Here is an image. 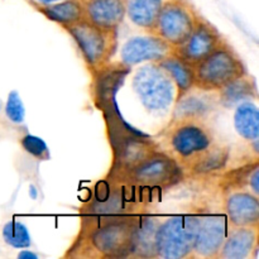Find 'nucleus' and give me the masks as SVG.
Wrapping results in <instances>:
<instances>
[{
  "label": "nucleus",
  "mask_w": 259,
  "mask_h": 259,
  "mask_svg": "<svg viewBox=\"0 0 259 259\" xmlns=\"http://www.w3.org/2000/svg\"><path fill=\"white\" fill-rule=\"evenodd\" d=\"M205 116H174L162 132V147L184 169L185 175L217 143Z\"/></svg>",
  "instance_id": "f257e3e1"
},
{
  "label": "nucleus",
  "mask_w": 259,
  "mask_h": 259,
  "mask_svg": "<svg viewBox=\"0 0 259 259\" xmlns=\"http://www.w3.org/2000/svg\"><path fill=\"white\" fill-rule=\"evenodd\" d=\"M194 89L204 93L222 91L229 83L248 75L239 53L227 39L207 57L194 66Z\"/></svg>",
  "instance_id": "f03ea898"
},
{
  "label": "nucleus",
  "mask_w": 259,
  "mask_h": 259,
  "mask_svg": "<svg viewBox=\"0 0 259 259\" xmlns=\"http://www.w3.org/2000/svg\"><path fill=\"white\" fill-rule=\"evenodd\" d=\"M72 37L88 66L99 71L105 67L116 51L118 30L93 24L85 18L63 28Z\"/></svg>",
  "instance_id": "7ed1b4c3"
},
{
  "label": "nucleus",
  "mask_w": 259,
  "mask_h": 259,
  "mask_svg": "<svg viewBox=\"0 0 259 259\" xmlns=\"http://www.w3.org/2000/svg\"><path fill=\"white\" fill-rule=\"evenodd\" d=\"M197 224V214L176 215L159 222L154 237L157 258H192Z\"/></svg>",
  "instance_id": "20e7f679"
},
{
  "label": "nucleus",
  "mask_w": 259,
  "mask_h": 259,
  "mask_svg": "<svg viewBox=\"0 0 259 259\" xmlns=\"http://www.w3.org/2000/svg\"><path fill=\"white\" fill-rule=\"evenodd\" d=\"M133 89L144 108L151 113L167 111L176 95L174 81L157 62H149L136 71Z\"/></svg>",
  "instance_id": "39448f33"
},
{
  "label": "nucleus",
  "mask_w": 259,
  "mask_h": 259,
  "mask_svg": "<svg viewBox=\"0 0 259 259\" xmlns=\"http://www.w3.org/2000/svg\"><path fill=\"white\" fill-rule=\"evenodd\" d=\"M200 17L201 14L190 0H167L149 33L175 48L189 37Z\"/></svg>",
  "instance_id": "423d86ee"
},
{
  "label": "nucleus",
  "mask_w": 259,
  "mask_h": 259,
  "mask_svg": "<svg viewBox=\"0 0 259 259\" xmlns=\"http://www.w3.org/2000/svg\"><path fill=\"white\" fill-rule=\"evenodd\" d=\"M126 179L144 189H169L185 179L182 167L163 149H157L126 172Z\"/></svg>",
  "instance_id": "0eeeda50"
},
{
  "label": "nucleus",
  "mask_w": 259,
  "mask_h": 259,
  "mask_svg": "<svg viewBox=\"0 0 259 259\" xmlns=\"http://www.w3.org/2000/svg\"><path fill=\"white\" fill-rule=\"evenodd\" d=\"M137 222L134 219L113 220L96 229L91 235L94 249L101 257H131Z\"/></svg>",
  "instance_id": "6e6552de"
},
{
  "label": "nucleus",
  "mask_w": 259,
  "mask_h": 259,
  "mask_svg": "<svg viewBox=\"0 0 259 259\" xmlns=\"http://www.w3.org/2000/svg\"><path fill=\"white\" fill-rule=\"evenodd\" d=\"M224 40L225 38L214 24L200 17L194 30L181 45L172 50V53L189 65L195 66L214 52Z\"/></svg>",
  "instance_id": "1a4fd4ad"
},
{
  "label": "nucleus",
  "mask_w": 259,
  "mask_h": 259,
  "mask_svg": "<svg viewBox=\"0 0 259 259\" xmlns=\"http://www.w3.org/2000/svg\"><path fill=\"white\" fill-rule=\"evenodd\" d=\"M229 228L225 214H199L192 258H218Z\"/></svg>",
  "instance_id": "9d476101"
},
{
  "label": "nucleus",
  "mask_w": 259,
  "mask_h": 259,
  "mask_svg": "<svg viewBox=\"0 0 259 259\" xmlns=\"http://www.w3.org/2000/svg\"><path fill=\"white\" fill-rule=\"evenodd\" d=\"M174 48L157 35H134L129 38L120 51L124 65H138L142 62H158L172 53Z\"/></svg>",
  "instance_id": "9b49d317"
},
{
  "label": "nucleus",
  "mask_w": 259,
  "mask_h": 259,
  "mask_svg": "<svg viewBox=\"0 0 259 259\" xmlns=\"http://www.w3.org/2000/svg\"><path fill=\"white\" fill-rule=\"evenodd\" d=\"M224 214L230 227H259V200L248 190H230L224 199Z\"/></svg>",
  "instance_id": "f8f14e48"
},
{
  "label": "nucleus",
  "mask_w": 259,
  "mask_h": 259,
  "mask_svg": "<svg viewBox=\"0 0 259 259\" xmlns=\"http://www.w3.org/2000/svg\"><path fill=\"white\" fill-rule=\"evenodd\" d=\"M258 227H230L222 245L219 259H247L257 257Z\"/></svg>",
  "instance_id": "ddd939ff"
},
{
  "label": "nucleus",
  "mask_w": 259,
  "mask_h": 259,
  "mask_svg": "<svg viewBox=\"0 0 259 259\" xmlns=\"http://www.w3.org/2000/svg\"><path fill=\"white\" fill-rule=\"evenodd\" d=\"M83 18L106 29H116L125 18V0H82Z\"/></svg>",
  "instance_id": "4468645a"
},
{
  "label": "nucleus",
  "mask_w": 259,
  "mask_h": 259,
  "mask_svg": "<svg viewBox=\"0 0 259 259\" xmlns=\"http://www.w3.org/2000/svg\"><path fill=\"white\" fill-rule=\"evenodd\" d=\"M157 63L168 73L171 80L174 81L176 88V103L194 89V66L189 65L174 53L162 58Z\"/></svg>",
  "instance_id": "2eb2a0df"
},
{
  "label": "nucleus",
  "mask_w": 259,
  "mask_h": 259,
  "mask_svg": "<svg viewBox=\"0 0 259 259\" xmlns=\"http://www.w3.org/2000/svg\"><path fill=\"white\" fill-rule=\"evenodd\" d=\"M167 0H125V17L136 27L149 33Z\"/></svg>",
  "instance_id": "dca6fc26"
},
{
  "label": "nucleus",
  "mask_w": 259,
  "mask_h": 259,
  "mask_svg": "<svg viewBox=\"0 0 259 259\" xmlns=\"http://www.w3.org/2000/svg\"><path fill=\"white\" fill-rule=\"evenodd\" d=\"M158 224L159 220L154 218H147L137 222L131 257L157 258L154 237Z\"/></svg>",
  "instance_id": "f3484780"
},
{
  "label": "nucleus",
  "mask_w": 259,
  "mask_h": 259,
  "mask_svg": "<svg viewBox=\"0 0 259 259\" xmlns=\"http://www.w3.org/2000/svg\"><path fill=\"white\" fill-rule=\"evenodd\" d=\"M35 10L45 15L48 20L60 24L62 28L83 19L82 0H62L55 4L39 7Z\"/></svg>",
  "instance_id": "a211bd4d"
},
{
  "label": "nucleus",
  "mask_w": 259,
  "mask_h": 259,
  "mask_svg": "<svg viewBox=\"0 0 259 259\" xmlns=\"http://www.w3.org/2000/svg\"><path fill=\"white\" fill-rule=\"evenodd\" d=\"M230 158V148L227 144H223L217 142L209 152L201 157L200 161H197L191 168L187 171V174L191 176H210L215 175L227 167Z\"/></svg>",
  "instance_id": "6ab92c4d"
},
{
  "label": "nucleus",
  "mask_w": 259,
  "mask_h": 259,
  "mask_svg": "<svg viewBox=\"0 0 259 259\" xmlns=\"http://www.w3.org/2000/svg\"><path fill=\"white\" fill-rule=\"evenodd\" d=\"M227 191L230 190H248L254 195L259 194V162L255 158L253 163L238 167L228 172L224 177Z\"/></svg>",
  "instance_id": "aec40b11"
},
{
  "label": "nucleus",
  "mask_w": 259,
  "mask_h": 259,
  "mask_svg": "<svg viewBox=\"0 0 259 259\" xmlns=\"http://www.w3.org/2000/svg\"><path fill=\"white\" fill-rule=\"evenodd\" d=\"M234 126L240 137L247 142L259 138V111L255 104L245 101L238 105L234 114Z\"/></svg>",
  "instance_id": "412c9836"
},
{
  "label": "nucleus",
  "mask_w": 259,
  "mask_h": 259,
  "mask_svg": "<svg viewBox=\"0 0 259 259\" xmlns=\"http://www.w3.org/2000/svg\"><path fill=\"white\" fill-rule=\"evenodd\" d=\"M157 149L159 148L156 143L151 141H143V139H137V141L126 144L123 148V153L120 157L121 164H123L125 172L133 168L136 164L143 161L144 158H147L149 154L156 152Z\"/></svg>",
  "instance_id": "4be33fe9"
},
{
  "label": "nucleus",
  "mask_w": 259,
  "mask_h": 259,
  "mask_svg": "<svg viewBox=\"0 0 259 259\" xmlns=\"http://www.w3.org/2000/svg\"><path fill=\"white\" fill-rule=\"evenodd\" d=\"M250 76L245 75L243 77L238 78V80L233 81L232 83L219 91L222 95V100L227 105H232V104H237L239 101L245 100L250 96L252 91L255 90L254 85L250 83Z\"/></svg>",
  "instance_id": "5701e85b"
},
{
  "label": "nucleus",
  "mask_w": 259,
  "mask_h": 259,
  "mask_svg": "<svg viewBox=\"0 0 259 259\" xmlns=\"http://www.w3.org/2000/svg\"><path fill=\"white\" fill-rule=\"evenodd\" d=\"M2 235L4 242L8 245L17 249H22V248H29L30 247V235L28 233V229L25 225L22 223L15 222V220H10L7 224H4L2 230Z\"/></svg>",
  "instance_id": "b1692460"
},
{
  "label": "nucleus",
  "mask_w": 259,
  "mask_h": 259,
  "mask_svg": "<svg viewBox=\"0 0 259 259\" xmlns=\"http://www.w3.org/2000/svg\"><path fill=\"white\" fill-rule=\"evenodd\" d=\"M210 105L199 96L186 95L177 101L174 116H205Z\"/></svg>",
  "instance_id": "393cba45"
},
{
  "label": "nucleus",
  "mask_w": 259,
  "mask_h": 259,
  "mask_svg": "<svg viewBox=\"0 0 259 259\" xmlns=\"http://www.w3.org/2000/svg\"><path fill=\"white\" fill-rule=\"evenodd\" d=\"M20 146L23 147V149L27 153H29L34 158L42 159V161L50 158V151H48L47 144L38 137L30 136V134L22 137L20 138Z\"/></svg>",
  "instance_id": "a878e982"
},
{
  "label": "nucleus",
  "mask_w": 259,
  "mask_h": 259,
  "mask_svg": "<svg viewBox=\"0 0 259 259\" xmlns=\"http://www.w3.org/2000/svg\"><path fill=\"white\" fill-rule=\"evenodd\" d=\"M5 115L14 124H22L24 121V106L17 91H12L9 94L7 105H5Z\"/></svg>",
  "instance_id": "bb28decb"
},
{
  "label": "nucleus",
  "mask_w": 259,
  "mask_h": 259,
  "mask_svg": "<svg viewBox=\"0 0 259 259\" xmlns=\"http://www.w3.org/2000/svg\"><path fill=\"white\" fill-rule=\"evenodd\" d=\"M30 5H32L34 9L39 7H45V5H51V4H55V3L58 2H62V0H27Z\"/></svg>",
  "instance_id": "cd10ccee"
},
{
  "label": "nucleus",
  "mask_w": 259,
  "mask_h": 259,
  "mask_svg": "<svg viewBox=\"0 0 259 259\" xmlns=\"http://www.w3.org/2000/svg\"><path fill=\"white\" fill-rule=\"evenodd\" d=\"M0 109H2V105H0Z\"/></svg>",
  "instance_id": "c85d7f7f"
}]
</instances>
